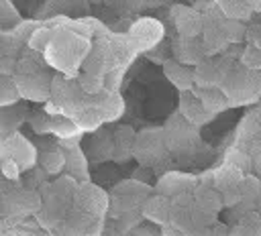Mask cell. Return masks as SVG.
Listing matches in <instances>:
<instances>
[{
	"label": "cell",
	"mask_w": 261,
	"mask_h": 236,
	"mask_svg": "<svg viewBox=\"0 0 261 236\" xmlns=\"http://www.w3.org/2000/svg\"><path fill=\"white\" fill-rule=\"evenodd\" d=\"M218 87L226 96L228 106H239V104H247V102L257 100L259 77H257V71H249L241 65H234V61H232Z\"/></svg>",
	"instance_id": "6da1fadb"
},
{
	"label": "cell",
	"mask_w": 261,
	"mask_h": 236,
	"mask_svg": "<svg viewBox=\"0 0 261 236\" xmlns=\"http://www.w3.org/2000/svg\"><path fill=\"white\" fill-rule=\"evenodd\" d=\"M163 153H165V142H163L161 130L149 128V130H143V132L135 134L130 155L141 165H153V163H157V159Z\"/></svg>",
	"instance_id": "7a4b0ae2"
},
{
	"label": "cell",
	"mask_w": 261,
	"mask_h": 236,
	"mask_svg": "<svg viewBox=\"0 0 261 236\" xmlns=\"http://www.w3.org/2000/svg\"><path fill=\"white\" fill-rule=\"evenodd\" d=\"M230 59H220V57H206L200 63L192 67L194 73V87L204 90V87H218L230 67Z\"/></svg>",
	"instance_id": "3957f363"
},
{
	"label": "cell",
	"mask_w": 261,
	"mask_h": 236,
	"mask_svg": "<svg viewBox=\"0 0 261 236\" xmlns=\"http://www.w3.org/2000/svg\"><path fill=\"white\" fill-rule=\"evenodd\" d=\"M18 98H27L31 102H47L49 100V90H51V79L45 73L39 71H29V73H16L12 75Z\"/></svg>",
	"instance_id": "277c9868"
},
{
	"label": "cell",
	"mask_w": 261,
	"mask_h": 236,
	"mask_svg": "<svg viewBox=\"0 0 261 236\" xmlns=\"http://www.w3.org/2000/svg\"><path fill=\"white\" fill-rule=\"evenodd\" d=\"M171 18L175 22V28H177L179 37H200L202 28H204L202 14L192 6L175 4L171 8Z\"/></svg>",
	"instance_id": "5b68a950"
},
{
	"label": "cell",
	"mask_w": 261,
	"mask_h": 236,
	"mask_svg": "<svg viewBox=\"0 0 261 236\" xmlns=\"http://www.w3.org/2000/svg\"><path fill=\"white\" fill-rule=\"evenodd\" d=\"M171 53H173L171 59H175L177 63H184L188 67H194L196 63H200L202 59L208 57L206 51H204V47H202L200 37H179L173 43Z\"/></svg>",
	"instance_id": "8992f818"
},
{
	"label": "cell",
	"mask_w": 261,
	"mask_h": 236,
	"mask_svg": "<svg viewBox=\"0 0 261 236\" xmlns=\"http://www.w3.org/2000/svg\"><path fill=\"white\" fill-rule=\"evenodd\" d=\"M4 144H6L8 157L18 165L20 171H27V169H31L37 163V151H35V146L22 134H18V132L10 134L4 140Z\"/></svg>",
	"instance_id": "52a82bcc"
},
{
	"label": "cell",
	"mask_w": 261,
	"mask_h": 236,
	"mask_svg": "<svg viewBox=\"0 0 261 236\" xmlns=\"http://www.w3.org/2000/svg\"><path fill=\"white\" fill-rule=\"evenodd\" d=\"M88 102L96 108L102 122H112V120L120 118L124 112V102H122L118 92H106L104 90L98 96H88Z\"/></svg>",
	"instance_id": "ba28073f"
},
{
	"label": "cell",
	"mask_w": 261,
	"mask_h": 236,
	"mask_svg": "<svg viewBox=\"0 0 261 236\" xmlns=\"http://www.w3.org/2000/svg\"><path fill=\"white\" fill-rule=\"evenodd\" d=\"M177 110H179V114H181L188 122H192L194 126H204V124H208V122L214 118L212 114H208V112L202 108L200 100H198L192 92H179Z\"/></svg>",
	"instance_id": "9c48e42d"
},
{
	"label": "cell",
	"mask_w": 261,
	"mask_h": 236,
	"mask_svg": "<svg viewBox=\"0 0 261 236\" xmlns=\"http://www.w3.org/2000/svg\"><path fill=\"white\" fill-rule=\"evenodd\" d=\"M163 75L167 77V81L177 90V92H190L194 87V73L192 67L177 63L175 59H165L163 63Z\"/></svg>",
	"instance_id": "30bf717a"
},
{
	"label": "cell",
	"mask_w": 261,
	"mask_h": 236,
	"mask_svg": "<svg viewBox=\"0 0 261 236\" xmlns=\"http://www.w3.org/2000/svg\"><path fill=\"white\" fill-rule=\"evenodd\" d=\"M190 92L200 100L202 108H204L208 114H212V116H216V114L224 112L226 108H230V106H228V100H226V96L220 92V87H204V90L192 87Z\"/></svg>",
	"instance_id": "8fae6325"
},
{
	"label": "cell",
	"mask_w": 261,
	"mask_h": 236,
	"mask_svg": "<svg viewBox=\"0 0 261 236\" xmlns=\"http://www.w3.org/2000/svg\"><path fill=\"white\" fill-rule=\"evenodd\" d=\"M200 41H202V47H204L208 57H216L218 53H222L228 47L222 31H220V22L218 24H204V28L200 33Z\"/></svg>",
	"instance_id": "7c38bea8"
},
{
	"label": "cell",
	"mask_w": 261,
	"mask_h": 236,
	"mask_svg": "<svg viewBox=\"0 0 261 236\" xmlns=\"http://www.w3.org/2000/svg\"><path fill=\"white\" fill-rule=\"evenodd\" d=\"M69 118H71L73 124L80 128V132H92V130H96V128L102 126L100 114L96 112V108H94L88 100H84V104H82Z\"/></svg>",
	"instance_id": "4fadbf2b"
},
{
	"label": "cell",
	"mask_w": 261,
	"mask_h": 236,
	"mask_svg": "<svg viewBox=\"0 0 261 236\" xmlns=\"http://www.w3.org/2000/svg\"><path fill=\"white\" fill-rule=\"evenodd\" d=\"M216 8L224 18L241 20V22L247 20L253 12V6L249 4V0H216Z\"/></svg>",
	"instance_id": "5bb4252c"
},
{
	"label": "cell",
	"mask_w": 261,
	"mask_h": 236,
	"mask_svg": "<svg viewBox=\"0 0 261 236\" xmlns=\"http://www.w3.org/2000/svg\"><path fill=\"white\" fill-rule=\"evenodd\" d=\"M49 132H53L61 140H73V138H80V134H82L80 128L73 124V120L67 118V116H63V114H57V116L51 118Z\"/></svg>",
	"instance_id": "9a60e30c"
},
{
	"label": "cell",
	"mask_w": 261,
	"mask_h": 236,
	"mask_svg": "<svg viewBox=\"0 0 261 236\" xmlns=\"http://www.w3.org/2000/svg\"><path fill=\"white\" fill-rule=\"evenodd\" d=\"M77 90L86 96H98L104 92V75L98 73H80L77 75Z\"/></svg>",
	"instance_id": "2e32d148"
},
{
	"label": "cell",
	"mask_w": 261,
	"mask_h": 236,
	"mask_svg": "<svg viewBox=\"0 0 261 236\" xmlns=\"http://www.w3.org/2000/svg\"><path fill=\"white\" fill-rule=\"evenodd\" d=\"M245 24L241 20H230V18H222L220 22V31L226 39L228 45H239L245 41Z\"/></svg>",
	"instance_id": "e0dca14e"
},
{
	"label": "cell",
	"mask_w": 261,
	"mask_h": 236,
	"mask_svg": "<svg viewBox=\"0 0 261 236\" xmlns=\"http://www.w3.org/2000/svg\"><path fill=\"white\" fill-rule=\"evenodd\" d=\"M114 140L120 142V144L114 146V157H116L118 161L130 157V149H133V140H135V132H133V128L122 126V128L114 134Z\"/></svg>",
	"instance_id": "ac0fdd59"
},
{
	"label": "cell",
	"mask_w": 261,
	"mask_h": 236,
	"mask_svg": "<svg viewBox=\"0 0 261 236\" xmlns=\"http://www.w3.org/2000/svg\"><path fill=\"white\" fill-rule=\"evenodd\" d=\"M239 65L249 71H259L261 69V49L257 45L247 43L239 53Z\"/></svg>",
	"instance_id": "d6986e66"
},
{
	"label": "cell",
	"mask_w": 261,
	"mask_h": 236,
	"mask_svg": "<svg viewBox=\"0 0 261 236\" xmlns=\"http://www.w3.org/2000/svg\"><path fill=\"white\" fill-rule=\"evenodd\" d=\"M37 161L51 175H55V173H59L63 169V153H59V151H45V153H41L37 157Z\"/></svg>",
	"instance_id": "ffe728a7"
},
{
	"label": "cell",
	"mask_w": 261,
	"mask_h": 236,
	"mask_svg": "<svg viewBox=\"0 0 261 236\" xmlns=\"http://www.w3.org/2000/svg\"><path fill=\"white\" fill-rule=\"evenodd\" d=\"M16 100H18V92H16L14 79H12V77H2V75H0V108L12 106Z\"/></svg>",
	"instance_id": "44dd1931"
},
{
	"label": "cell",
	"mask_w": 261,
	"mask_h": 236,
	"mask_svg": "<svg viewBox=\"0 0 261 236\" xmlns=\"http://www.w3.org/2000/svg\"><path fill=\"white\" fill-rule=\"evenodd\" d=\"M53 37H55V31H51V28H37L29 37V47L35 49V51H45L49 47V43L53 41Z\"/></svg>",
	"instance_id": "7402d4cb"
},
{
	"label": "cell",
	"mask_w": 261,
	"mask_h": 236,
	"mask_svg": "<svg viewBox=\"0 0 261 236\" xmlns=\"http://www.w3.org/2000/svg\"><path fill=\"white\" fill-rule=\"evenodd\" d=\"M228 236H259V224L257 218L253 216L251 220H241L230 232Z\"/></svg>",
	"instance_id": "603a6c76"
},
{
	"label": "cell",
	"mask_w": 261,
	"mask_h": 236,
	"mask_svg": "<svg viewBox=\"0 0 261 236\" xmlns=\"http://www.w3.org/2000/svg\"><path fill=\"white\" fill-rule=\"evenodd\" d=\"M29 124H31V126H33V130H35V132H39V134H43V132H49L51 116H47L45 112H39V114H35V116L29 120Z\"/></svg>",
	"instance_id": "cb8c5ba5"
},
{
	"label": "cell",
	"mask_w": 261,
	"mask_h": 236,
	"mask_svg": "<svg viewBox=\"0 0 261 236\" xmlns=\"http://www.w3.org/2000/svg\"><path fill=\"white\" fill-rule=\"evenodd\" d=\"M18 69V63L10 55H0V75L2 77H12Z\"/></svg>",
	"instance_id": "d4e9b609"
},
{
	"label": "cell",
	"mask_w": 261,
	"mask_h": 236,
	"mask_svg": "<svg viewBox=\"0 0 261 236\" xmlns=\"http://www.w3.org/2000/svg\"><path fill=\"white\" fill-rule=\"evenodd\" d=\"M0 171H2V175L6 177V179H18V175H20V169H18V165L8 157V159H2L0 161Z\"/></svg>",
	"instance_id": "484cf974"
},
{
	"label": "cell",
	"mask_w": 261,
	"mask_h": 236,
	"mask_svg": "<svg viewBox=\"0 0 261 236\" xmlns=\"http://www.w3.org/2000/svg\"><path fill=\"white\" fill-rule=\"evenodd\" d=\"M0 208H2V195H0Z\"/></svg>",
	"instance_id": "4316f807"
}]
</instances>
